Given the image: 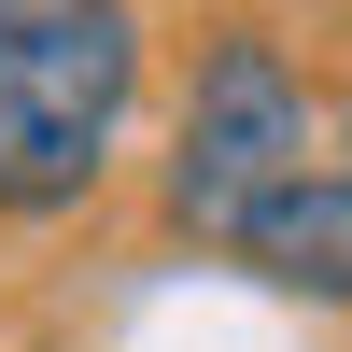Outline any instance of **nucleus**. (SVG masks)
Segmentation results:
<instances>
[{
    "instance_id": "obj_1",
    "label": "nucleus",
    "mask_w": 352,
    "mask_h": 352,
    "mask_svg": "<svg viewBox=\"0 0 352 352\" xmlns=\"http://www.w3.org/2000/svg\"><path fill=\"white\" fill-rule=\"evenodd\" d=\"M141 99V0H0V226H56L113 184Z\"/></svg>"
},
{
    "instance_id": "obj_2",
    "label": "nucleus",
    "mask_w": 352,
    "mask_h": 352,
    "mask_svg": "<svg viewBox=\"0 0 352 352\" xmlns=\"http://www.w3.org/2000/svg\"><path fill=\"white\" fill-rule=\"evenodd\" d=\"M296 169H310V85H296V56L268 28H212L197 43V85H184V127H169V184H155L169 240L240 254V226Z\"/></svg>"
},
{
    "instance_id": "obj_3",
    "label": "nucleus",
    "mask_w": 352,
    "mask_h": 352,
    "mask_svg": "<svg viewBox=\"0 0 352 352\" xmlns=\"http://www.w3.org/2000/svg\"><path fill=\"white\" fill-rule=\"evenodd\" d=\"M240 268L268 282V296H310V310H352V169L310 155L296 184L268 197V212L240 226Z\"/></svg>"
}]
</instances>
